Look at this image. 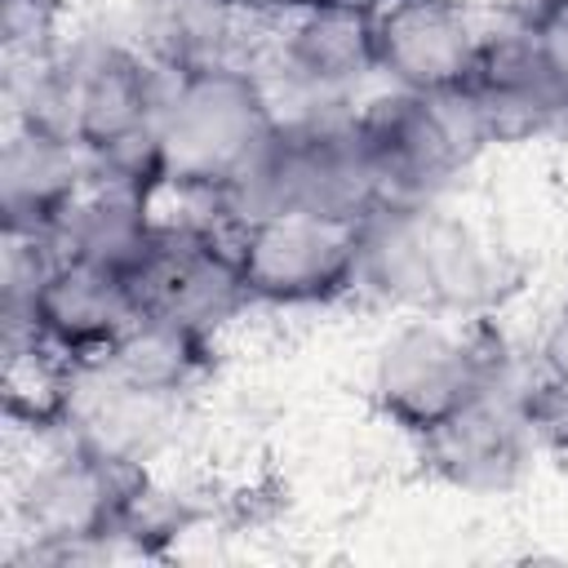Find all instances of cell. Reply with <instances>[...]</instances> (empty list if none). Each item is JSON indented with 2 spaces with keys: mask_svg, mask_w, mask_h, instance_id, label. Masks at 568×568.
<instances>
[{
  "mask_svg": "<svg viewBox=\"0 0 568 568\" xmlns=\"http://www.w3.org/2000/svg\"><path fill=\"white\" fill-rule=\"evenodd\" d=\"M231 18L222 0H138V40L164 71H182L226 58Z\"/></svg>",
  "mask_w": 568,
  "mask_h": 568,
  "instance_id": "17",
  "label": "cell"
},
{
  "mask_svg": "<svg viewBox=\"0 0 568 568\" xmlns=\"http://www.w3.org/2000/svg\"><path fill=\"white\" fill-rule=\"evenodd\" d=\"M155 186H142L133 178H115L89 164V178L80 195L67 204L53 244L67 257H84L111 271H129L155 231Z\"/></svg>",
  "mask_w": 568,
  "mask_h": 568,
  "instance_id": "15",
  "label": "cell"
},
{
  "mask_svg": "<svg viewBox=\"0 0 568 568\" xmlns=\"http://www.w3.org/2000/svg\"><path fill=\"white\" fill-rule=\"evenodd\" d=\"M275 67L306 106H351V93L377 75V4L333 0L293 18Z\"/></svg>",
  "mask_w": 568,
  "mask_h": 568,
  "instance_id": "12",
  "label": "cell"
},
{
  "mask_svg": "<svg viewBox=\"0 0 568 568\" xmlns=\"http://www.w3.org/2000/svg\"><path fill=\"white\" fill-rule=\"evenodd\" d=\"M138 320L142 311L124 271L58 253V262L44 271L40 288L31 293V306L4 320V342L40 337L49 351L71 359L75 368H89V364H102L106 351Z\"/></svg>",
  "mask_w": 568,
  "mask_h": 568,
  "instance_id": "10",
  "label": "cell"
},
{
  "mask_svg": "<svg viewBox=\"0 0 568 568\" xmlns=\"http://www.w3.org/2000/svg\"><path fill=\"white\" fill-rule=\"evenodd\" d=\"M377 4V75L390 89L444 93L462 89L484 31L462 0H373Z\"/></svg>",
  "mask_w": 568,
  "mask_h": 568,
  "instance_id": "13",
  "label": "cell"
},
{
  "mask_svg": "<svg viewBox=\"0 0 568 568\" xmlns=\"http://www.w3.org/2000/svg\"><path fill=\"white\" fill-rule=\"evenodd\" d=\"M564 306H568V288H564Z\"/></svg>",
  "mask_w": 568,
  "mask_h": 568,
  "instance_id": "21",
  "label": "cell"
},
{
  "mask_svg": "<svg viewBox=\"0 0 568 568\" xmlns=\"http://www.w3.org/2000/svg\"><path fill=\"white\" fill-rule=\"evenodd\" d=\"M280 124L284 111L271 84L235 58L169 71L155 120L164 191L204 195L231 213L257 178Z\"/></svg>",
  "mask_w": 568,
  "mask_h": 568,
  "instance_id": "2",
  "label": "cell"
},
{
  "mask_svg": "<svg viewBox=\"0 0 568 568\" xmlns=\"http://www.w3.org/2000/svg\"><path fill=\"white\" fill-rule=\"evenodd\" d=\"M386 200L355 106H306L284 115L257 178L231 213L297 209L364 222Z\"/></svg>",
  "mask_w": 568,
  "mask_h": 568,
  "instance_id": "5",
  "label": "cell"
},
{
  "mask_svg": "<svg viewBox=\"0 0 568 568\" xmlns=\"http://www.w3.org/2000/svg\"><path fill=\"white\" fill-rule=\"evenodd\" d=\"M466 98L493 142H532L568 129V93L541 58L528 27H506L479 40L475 67L466 75Z\"/></svg>",
  "mask_w": 568,
  "mask_h": 568,
  "instance_id": "11",
  "label": "cell"
},
{
  "mask_svg": "<svg viewBox=\"0 0 568 568\" xmlns=\"http://www.w3.org/2000/svg\"><path fill=\"white\" fill-rule=\"evenodd\" d=\"M89 178V151L49 124L13 120L0 151V217L4 235L53 240L67 204Z\"/></svg>",
  "mask_w": 568,
  "mask_h": 568,
  "instance_id": "14",
  "label": "cell"
},
{
  "mask_svg": "<svg viewBox=\"0 0 568 568\" xmlns=\"http://www.w3.org/2000/svg\"><path fill=\"white\" fill-rule=\"evenodd\" d=\"M355 120L386 186V200H439V191L462 178V169H470V160L488 146V133L466 89H386L355 106Z\"/></svg>",
  "mask_w": 568,
  "mask_h": 568,
  "instance_id": "7",
  "label": "cell"
},
{
  "mask_svg": "<svg viewBox=\"0 0 568 568\" xmlns=\"http://www.w3.org/2000/svg\"><path fill=\"white\" fill-rule=\"evenodd\" d=\"M213 364V333H200V328H186V324H173V320H155V315H142L111 351L102 364H89V368H102L106 377H115L120 386L129 390H142V395H155V399H182Z\"/></svg>",
  "mask_w": 568,
  "mask_h": 568,
  "instance_id": "16",
  "label": "cell"
},
{
  "mask_svg": "<svg viewBox=\"0 0 568 568\" xmlns=\"http://www.w3.org/2000/svg\"><path fill=\"white\" fill-rule=\"evenodd\" d=\"M124 275L142 315L173 320L200 333H217L226 320L253 306L235 262L231 222H155L151 244Z\"/></svg>",
  "mask_w": 568,
  "mask_h": 568,
  "instance_id": "8",
  "label": "cell"
},
{
  "mask_svg": "<svg viewBox=\"0 0 568 568\" xmlns=\"http://www.w3.org/2000/svg\"><path fill=\"white\" fill-rule=\"evenodd\" d=\"M146 462L93 448L75 435L27 470L13 519L31 541V559H80L120 541V524L146 488Z\"/></svg>",
  "mask_w": 568,
  "mask_h": 568,
  "instance_id": "4",
  "label": "cell"
},
{
  "mask_svg": "<svg viewBox=\"0 0 568 568\" xmlns=\"http://www.w3.org/2000/svg\"><path fill=\"white\" fill-rule=\"evenodd\" d=\"M235 18H262V22H293V18H302V13H311V9H320V4H333V0H222Z\"/></svg>",
  "mask_w": 568,
  "mask_h": 568,
  "instance_id": "20",
  "label": "cell"
},
{
  "mask_svg": "<svg viewBox=\"0 0 568 568\" xmlns=\"http://www.w3.org/2000/svg\"><path fill=\"white\" fill-rule=\"evenodd\" d=\"M506 377H515V364L488 315H408L377 346L368 395L390 426L417 439Z\"/></svg>",
  "mask_w": 568,
  "mask_h": 568,
  "instance_id": "3",
  "label": "cell"
},
{
  "mask_svg": "<svg viewBox=\"0 0 568 568\" xmlns=\"http://www.w3.org/2000/svg\"><path fill=\"white\" fill-rule=\"evenodd\" d=\"M359 288L404 315H493L515 288L506 257L439 200H382L359 222Z\"/></svg>",
  "mask_w": 568,
  "mask_h": 568,
  "instance_id": "1",
  "label": "cell"
},
{
  "mask_svg": "<svg viewBox=\"0 0 568 568\" xmlns=\"http://www.w3.org/2000/svg\"><path fill=\"white\" fill-rule=\"evenodd\" d=\"M519 399L537 448L568 457V306L546 324L532 359V377H519Z\"/></svg>",
  "mask_w": 568,
  "mask_h": 568,
  "instance_id": "18",
  "label": "cell"
},
{
  "mask_svg": "<svg viewBox=\"0 0 568 568\" xmlns=\"http://www.w3.org/2000/svg\"><path fill=\"white\" fill-rule=\"evenodd\" d=\"M532 453H537V435L519 399V377L479 390L439 426L417 435L422 466L439 484L470 497H501L519 488L532 466Z\"/></svg>",
  "mask_w": 568,
  "mask_h": 568,
  "instance_id": "9",
  "label": "cell"
},
{
  "mask_svg": "<svg viewBox=\"0 0 568 568\" xmlns=\"http://www.w3.org/2000/svg\"><path fill=\"white\" fill-rule=\"evenodd\" d=\"M519 27L532 31L541 58L550 62L555 80H559L564 93H568V0H537V4L519 18Z\"/></svg>",
  "mask_w": 568,
  "mask_h": 568,
  "instance_id": "19",
  "label": "cell"
},
{
  "mask_svg": "<svg viewBox=\"0 0 568 568\" xmlns=\"http://www.w3.org/2000/svg\"><path fill=\"white\" fill-rule=\"evenodd\" d=\"M231 244L253 306H333L359 293V222L253 209L231 213Z\"/></svg>",
  "mask_w": 568,
  "mask_h": 568,
  "instance_id": "6",
  "label": "cell"
}]
</instances>
